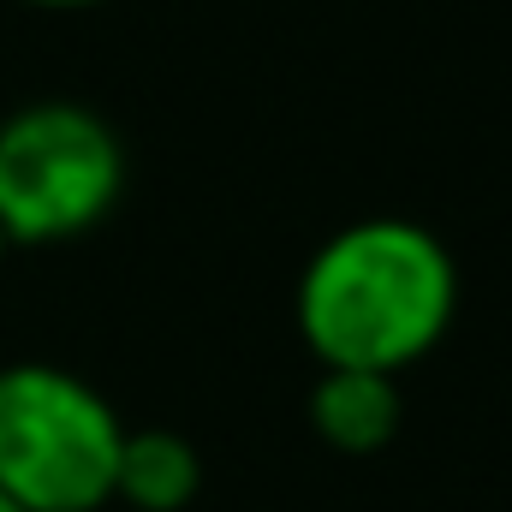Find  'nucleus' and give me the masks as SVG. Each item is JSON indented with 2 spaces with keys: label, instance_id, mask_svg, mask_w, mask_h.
Here are the masks:
<instances>
[{
  "label": "nucleus",
  "instance_id": "nucleus-7",
  "mask_svg": "<svg viewBox=\"0 0 512 512\" xmlns=\"http://www.w3.org/2000/svg\"><path fill=\"white\" fill-rule=\"evenodd\" d=\"M0 512H24V507H18V501H12V495H0Z\"/></svg>",
  "mask_w": 512,
  "mask_h": 512
},
{
  "label": "nucleus",
  "instance_id": "nucleus-5",
  "mask_svg": "<svg viewBox=\"0 0 512 512\" xmlns=\"http://www.w3.org/2000/svg\"><path fill=\"white\" fill-rule=\"evenodd\" d=\"M203 489V459L179 429H126L114 465V501L131 512H185Z\"/></svg>",
  "mask_w": 512,
  "mask_h": 512
},
{
  "label": "nucleus",
  "instance_id": "nucleus-6",
  "mask_svg": "<svg viewBox=\"0 0 512 512\" xmlns=\"http://www.w3.org/2000/svg\"><path fill=\"white\" fill-rule=\"evenodd\" d=\"M18 6H42V12H84V6H102V0H18Z\"/></svg>",
  "mask_w": 512,
  "mask_h": 512
},
{
  "label": "nucleus",
  "instance_id": "nucleus-4",
  "mask_svg": "<svg viewBox=\"0 0 512 512\" xmlns=\"http://www.w3.org/2000/svg\"><path fill=\"white\" fill-rule=\"evenodd\" d=\"M405 423V393L399 376H376V370H322L310 387V429L346 453V459H370Z\"/></svg>",
  "mask_w": 512,
  "mask_h": 512
},
{
  "label": "nucleus",
  "instance_id": "nucleus-3",
  "mask_svg": "<svg viewBox=\"0 0 512 512\" xmlns=\"http://www.w3.org/2000/svg\"><path fill=\"white\" fill-rule=\"evenodd\" d=\"M126 191V143L84 102H30L0 120V233L6 245H72Z\"/></svg>",
  "mask_w": 512,
  "mask_h": 512
},
{
  "label": "nucleus",
  "instance_id": "nucleus-8",
  "mask_svg": "<svg viewBox=\"0 0 512 512\" xmlns=\"http://www.w3.org/2000/svg\"><path fill=\"white\" fill-rule=\"evenodd\" d=\"M6 251H12V245H6V233H0V256H6Z\"/></svg>",
  "mask_w": 512,
  "mask_h": 512
},
{
  "label": "nucleus",
  "instance_id": "nucleus-2",
  "mask_svg": "<svg viewBox=\"0 0 512 512\" xmlns=\"http://www.w3.org/2000/svg\"><path fill=\"white\" fill-rule=\"evenodd\" d=\"M126 423L102 387L60 364L0 370V495L24 512H102Z\"/></svg>",
  "mask_w": 512,
  "mask_h": 512
},
{
  "label": "nucleus",
  "instance_id": "nucleus-1",
  "mask_svg": "<svg viewBox=\"0 0 512 512\" xmlns=\"http://www.w3.org/2000/svg\"><path fill=\"white\" fill-rule=\"evenodd\" d=\"M292 316L322 370L405 376L459 316V262L423 221L370 215L310 251Z\"/></svg>",
  "mask_w": 512,
  "mask_h": 512
}]
</instances>
